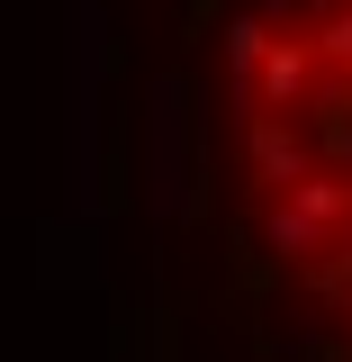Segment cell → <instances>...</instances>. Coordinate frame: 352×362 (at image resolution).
I'll list each match as a JSON object with an SVG mask.
<instances>
[{
  "mask_svg": "<svg viewBox=\"0 0 352 362\" xmlns=\"http://www.w3.org/2000/svg\"><path fill=\"white\" fill-rule=\"evenodd\" d=\"M308 73H316V45H262V64H253V100H298L308 90Z\"/></svg>",
  "mask_w": 352,
  "mask_h": 362,
  "instance_id": "cell-1",
  "label": "cell"
},
{
  "mask_svg": "<svg viewBox=\"0 0 352 362\" xmlns=\"http://www.w3.org/2000/svg\"><path fill=\"white\" fill-rule=\"evenodd\" d=\"M253 173H262L271 190H289V181L308 173V145L280 127V118H262V127H253Z\"/></svg>",
  "mask_w": 352,
  "mask_h": 362,
  "instance_id": "cell-2",
  "label": "cell"
},
{
  "mask_svg": "<svg viewBox=\"0 0 352 362\" xmlns=\"http://www.w3.org/2000/svg\"><path fill=\"white\" fill-rule=\"evenodd\" d=\"M271 245H280V254H316V245H325V226L298 218V209L280 199V209H271Z\"/></svg>",
  "mask_w": 352,
  "mask_h": 362,
  "instance_id": "cell-3",
  "label": "cell"
},
{
  "mask_svg": "<svg viewBox=\"0 0 352 362\" xmlns=\"http://www.w3.org/2000/svg\"><path fill=\"white\" fill-rule=\"evenodd\" d=\"M262 45H271V28H262V18H235V28H226V54H235V73H244V82H253Z\"/></svg>",
  "mask_w": 352,
  "mask_h": 362,
  "instance_id": "cell-4",
  "label": "cell"
},
{
  "mask_svg": "<svg viewBox=\"0 0 352 362\" xmlns=\"http://www.w3.org/2000/svg\"><path fill=\"white\" fill-rule=\"evenodd\" d=\"M316 54H325V64H352V9H325V28H316Z\"/></svg>",
  "mask_w": 352,
  "mask_h": 362,
  "instance_id": "cell-5",
  "label": "cell"
}]
</instances>
